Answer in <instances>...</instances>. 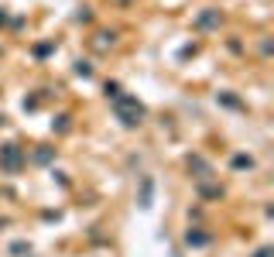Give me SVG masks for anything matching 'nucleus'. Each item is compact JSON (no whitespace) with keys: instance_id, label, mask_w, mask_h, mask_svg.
Returning a JSON list of instances; mask_svg holds the SVG:
<instances>
[{"instance_id":"nucleus-1","label":"nucleus","mask_w":274,"mask_h":257,"mask_svg":"<svg viewBox=\"0 0 274 257\" xmlns=\"http://www.w3.org/2000/svg\"><path fill=\"white\" fill-rule=\"evenodd\" d=\"M117 113H120V120H123L127 127L141 123V117H144L141 103H137V99H130V96H117Z\"/></svg>"},{"instance_id":"nucleus-2","label":"nucleus","mask_w":274,"mask_h":257,"mask_svg":"<svg viewBox=\"0 0 274 257\" xmlns=\"http://www.w3.org/2000/svg\"><path fill=\"white\" fill-rule=\"evenodd\" d=\"M0 165H4L7 172H14V168H18V165H21V151H18V148H14V144H11V148L4 151V158H0Z\"/></svg>"}]
</instances>
